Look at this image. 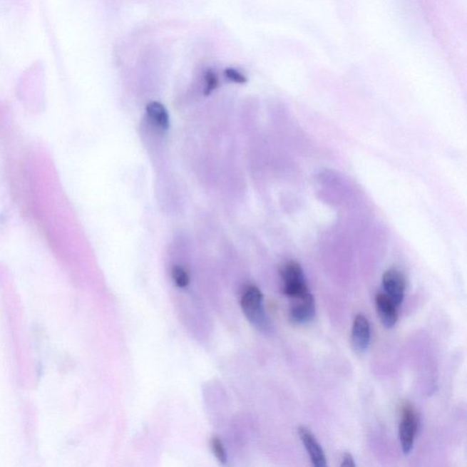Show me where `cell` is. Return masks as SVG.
<instances>
[{"label":"cell","mask_w":467,"mask_h":467,"mask_svg":"<svg viewBox=\"0 0 467 467\" xmlns=\"http://www.w3.org/2000/svg\"><path fill=\"white\" fill-rule=\"evenodd\" d=\"M205 90L204 93L205 96H209L211 93L217 89L218 83H220V80L217 73L212 70H207L205 73Z\"/></svg>","instance_id":"obj_11"},{"label":"cell","mask_w":467,"mask_h":467,"mask_svg":"<svg viewBox=\"0 0 467 467\" xmlns=\"http://www.w3.org/2000/svg\"><path fill=\"white\" fill-rule=\"evenodd\" d=\"M316 315L315 299L312 293L295 299L289 309V319L294 324L302 325L312 322Z\"/></svg>","instance_id":"obj_5"},{"label":"cell","mask_w":467,"mask_h":467,"mask_svg":"<svg viewBox=\"0 0 467 467\" xmlns=\"http://www.w3.org/2000/svg\"><path fill=\"white\" fill-rule=\"evenodd\" d=\"M371 342V326L365 316L355 317L351 331V345L357 354H364Z\"/></svg>","instance_id":"obj_6"},{"label":"cell","mask_w":467,"mask_h":467,"mask_svg":"<svg viewBox=\"0 0 467 467\" xmlns=\"http://www.w3.org/2000/svg\"><path fill=\"white\" fill-rule=\"evenodd\" d=\"M375 303H376L377 312L381 323L385 328H393L396 324L398 319L397 306L384 293L377 294Z\"/></svg>","instance_id":"obj_8"},{"label":"cell","mask_w":467,"mask_h":467,"mask_svg":"<svg viewBox=\"0 0 467 467\" xmlns=\"http://www.w3.org/2000/svg\"><path fill=\"white\" fill-rule=\"evenodd\" d=\"M280 274L283 282V292L289 298H302L310 292L302 267L296 261H289L284 265Z\"/></svg>","instance_id":"obj_2"},{"label":"cell","mask_w":467,"mask_h":467,"mask_svg":"<svg viewBox=\"0 0 467 467\" xmlns=\"http://www.w3.org/2000/svg\"><path fill=\"white\" fill-rule=\"evenodd\" d=\"M298 433L300 440L308 452L312 465L316 467H326L327 461L324 451L316 439L314 434L307 427H299Z\"/></svg>","instance_id":"obj_7"},{"label":"cell","mask_w":467,"mask_h":467,"mask_svg":"<svg viewBox=\"0 0 467 467\" xmlns=\"http://www.w3.org/2000/svg\"><path fill=\"white\" fill-rule=\"evenodd\" d=\"M172 277L175 285L180 287V289H185V287L189 285V282H190L188 271L181 266H175L173 267Z\"/></svg>","instance_id":"obj_10"},{"label":"cell","mask_w":467,"mask_h":467,"mask_svg":"<svg viewBox=\"0 0 467 467\" xmlns=\"http://www.w3.org/2000/svg\"><path fill=\"white\" fill-rule=\"evenodd\" d=\"M225 76L235 83L243 84L247 83V78L240 71H237L236 68H225Z\"/></svg>","instance_id":"obj_13"},{"label":"cell","mask_w":467,"mask_h":467,"mask_svg":"<svg viewBox=\"0 0 467 467\" xmlns=\"http://www.w3.org/2000/svg\"><path fill=\"white\" fill-rule=\"evenodd\" d=\"M341 466H346V467L356 466L354 457H352L351 453H344V456H342Z\"/></svg>","instance_id":"obj_14"},{"label":"cell","mask_w":467,"mask_h":467,"mask_svg":"<svg viewBox=\"0 0 467 467\" xmlns=\"http://www.w3.org/2000/svg\"><path fill=\"white\" fill-rule=\"evenodd\" d=\"M240 303L244 314L251 324L265 334H270L272 331V324L265 312L264 296L259 287H247L241 297Z\"/></svg>","instance_id":"obj_1"},{"label":"cell","mask_w":467,"mask_h":467,"mask_svg":"<svg viewBox=\"0 0 467 467\" xmlns=\"http://www.w3.org/2000/svg\"><path fill=\"white\" fill-rule=\"evenodd\" d=\"M418 428V417L416 411L410 404L404 406L399 427V437L401 450L409 455L414 448V439Z\"/></svg>","instance_id":"obj_3"},{"label":"cell","mask_w":467,"mask_h":467,"mask_svg":"<svg viewBox=\"0 0 467 467\" xmlns=\"http://www.w3.org/2000/svg\"><path fill=\"white\" fill-rule=\"evenodd\" d=\"M212 451L217 457L218 461L221 463H225L227 461V451H225L223 443L218 437H213L211 440Z\"/></svg>","instance_id":"obj_12"},{"label":"cell","mask_w":467,"mask_h":467,"mask_svg":"<svg viewBox=\"0 0 467 467\" xmlns=\"http://www.w3.org/2000/svg\"><path fill=\"white\" fill-rule=\"evenodd\" d=\"M146 113L150 120L162 130H168L170 126V118L168 110L163 104L152 102L147 104Z\"/></svg>","instance_id":"obj_9"},{"label":"cell","mask_w":467,"mask_h":467,"mask_svg":"<svg viewBox=\"0 0 467 467\" xmlns=\"http://www.w3.org/2000/svg\"><path fill=\"white\" fill-rule=\"evenodd\" d=\"M385 294L397 307L403 302L406 292V277L399 270L391 269L385 271L383 276Z\"/></svg>","instance_id":"obj_4"}]
</instances>
